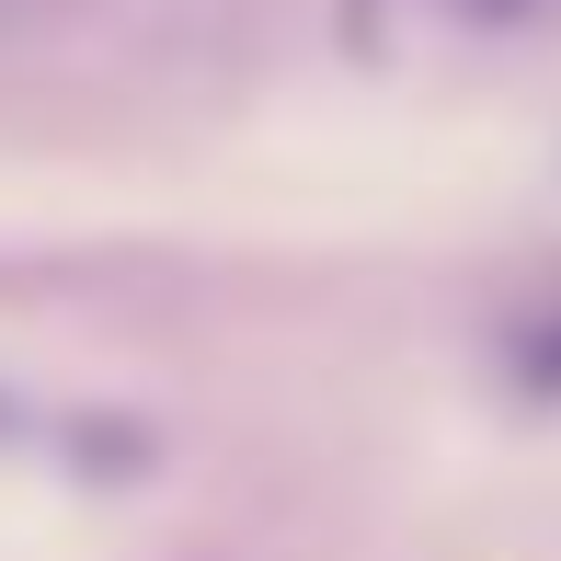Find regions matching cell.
Instances as JSON below:
<instances>
[{"label": "cell", "mask_w": 561, "mask_h": 561, "mask_svg": "<svg viewBox=\"0 0 561 561\" xmlns=\"http://www.w3.org/2000/svg\"><path fill=\"white\" fill-rule=\"evenodd\" d=\"M504 355H516V390L561 401V298H550V310H527L516 333H504Z\"/></svg>", "instance_id": "1"}, {"label": "cell", "mask_w": 561, "mask_h": 561, "mask_svg": "<svg viewBox=\"0 0 561 561\" xmlns=\"http://www.w3.org/2000/svg\"><path fill=\"white\" fill-rule=\"evenodd\" d=\"M447 12H527V0H447Z\"/></svg>", "instance_id": "2"}]
</instances>
